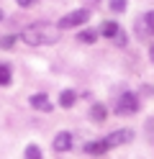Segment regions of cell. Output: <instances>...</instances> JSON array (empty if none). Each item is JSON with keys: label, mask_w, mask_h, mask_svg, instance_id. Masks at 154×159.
I'll return each mask as SVG.
<instances>
[{"label": "cell", "mask_w": 154, "mask_h": 159, "mask_svg": "<svg viewBox=\"0 0 154 159\" xmlns=\"http://www.w3.org/2000/svg\"><path fill=\"white\" fill-rule=\"evenodd\" d=\"M59 26H46V23H36V26H28L21 39L28 44V46H46V44H57L59 41Z\"/></svg>", "instance_id": "1"}, {"label": "cell", "mask_w": 154, "mask_h": 159, "mask_svg": "<svg viewBox=\"0 0 154 159\" xmlns=\"http://www.w3.org/2000/svg\"><path fill=\"white\" fill-rule=\"evenodd\" d=\"M87 21H90V11H87V8H77V11L62 16L57 26L59 28H75V26H82V23H87Z\"/></svg>", "instance_id": "2"}, {"label": "cell", "mask_w": 154, "mask_h": 159, "mask_svg": "<svg viewBox=\"0 0 154 159\" xmlns=\"http://www.w3.org/2000/svg\"><path fill=\"white\" fill-rule=\"evenodd\" d=\"M136 111H139V98L133 93H123L116 103V113L118 116H133Z\"/></svg>", "instance_id": "3"}, {"label": "cell", "mask_w": 154, "mask_h": 159, "mask_svg": "<svg viewBox=\"0 0 154 159\" xmlns=\"http://www.w3.org/2000/svg\"><path fill=\"white\" fill-rule=\"evenodd\" d=\"M105 139H108L110 149H113V146H123V144L133 141V131H131V128H121V131H113V134H108Z\"/></svg>", "instance_id": "4"}, {"label": "cell", "mask_w": 154, "mask_h": 159, "mask_svg": "<svg viewBox=\"0 0 154 159\" xmlns=\"http://www.w3.org/2000/svg\"><path fill=\"white\" fill-rule=\"evenodd\" d=\"M108 149H110L108 139H98V141H90V144H85V154H90V157H100V154H105Z\"/></svg>", "instance_id": "5"}, {"label": "cell", "mask_w": 154, "mask_h": 159, "mask_svg": "<svg viewBox=\"0 0 154 159\" xmlns=\"http://www.w3.org/2000/svg\"><path fill=\"white\" fill-rule=\"evenodd\" d=\"M31 108H36V111H41V113H49L51 111V100H49V95H44V93H36V95H31Z\"/></svg>", "instance_id": "6"}, {"label": "cell", "mask_w": 154, "mask_h": 159, "mask_svg": "<svg viewBox=\"0 0 154 159\" xmlns=\"http://www.w3.org/2000/svg\"><path fill=\"white\" fill-rule=\"evenodd\" d=\"M51 144H54L57 152H69V149H72V134L69 131H59Z\"/></svg>", "instance_id": "7"}, {"label": "cell", "mask_w": 154, "mask_h": 159, "mask_svg": "<svg viewBox=\"0 0 154 159\" xmlns=\"http://www.w3.org/2000/svg\"><path fill=\"white\" fill-rule=\"evenodd\" d=\"M100 34L105 36V39H116V36L121 34V26H118L116 21H105V23L100 26Z\"/></svg>", "instance_id": "8"}, {"label": "cell", "mask_w": 154, "mask_h": 159, "mask_svg": "<svg viewBox=\"0 0 154 159\" xmlns=\"http://www.w3.org/2000/svg\"><path fill=\"white\" fill-rule=\"evenodd\" d=\"M139 34H154V11L144 16V21L139 23Z\"/></svg>", "instance_id": "9"}, {"label": "cell", "mask_w": 154, "mask_h": 159, "mask_svg": "<svg viewBox=\"0 0 154 159\" xmlns=\"http://www.w3.org/2000/svg\"><path fill=\"white\" fill-rule=\"evenodd\" d=\"M75 100H77V95L72 93V90H64V93L59 95V105H62V108H72V105H75Z\"/></svg>", "instance_id": "10"}, {"label": "cell", "mask_w": 154, "mask_h": 159, "mask_svg": "<svg viewBox=\"0 0 154 159\" xmlns=\"http://www.w3.org/2000/svg\"><path fill=\"white\" fill-rule=\"evenodd\" d=\"M105 116H108V111H105L100 103L92 105V111H90V118H92V121H105Z\"/></svg>", "instance_id": "11"}, {"label": "cell", "mask_w": 154, "mask_h": 159, "mask_svg": "<svg viewBox=\"0 0 154 159\" xmlns=\"http://www.w3.org/2000/svg\"><path fill=\"white\" fill-rule=\"evenodd\" d=\"M23 159H44V157H41V152H39V146H36V144H28Z\"/></svg>", "instance_id": "12"}, {"label": "cell", "mask_w": 154, "mask_h": 159, "mask_svg": "<svg viewBox=\"0 0 154 159\" xmlns=\"http://www.w3.org/2000/svg\"><path fill=\"white\" fill-rule=\"evenodd\" d=\"M10 67L8 64H0V85H10Z\"/></svg>", "instance_id": "13"}, {"label": "cell", "mask_w": 154, "mask_h": 159, "mask_svg": "<svg viewBox=\"0 0 154 159\" xmlns=\"http://www.w3.org/2000/svg\"><path fill=\"white\" fill-rule=\"evenodd\" d=\"M95 39H98V34H95V31H80L77 41H82V44H92Z\"/></svg>", "instance_id": "14"}, {"label": "cell", "mask_w": 154, "mask_h": 159, "mask_svg": "<svg viewBox=\"0 0 154 159\" xmlns=\"http://www.w3.org/2000/svg\"><path fill=\"white\" fill-rule=\"evenodd\" d=\"M16 39L18 36H13V34H8V36H0V49H10L16 44Z\"/></svg>", "instance_id": "15"}, {"label": "cell", "mask_w": 154, "mask_h": 159, "mask_svg": "<svg viewBox=\"0 0 154 159\" xmlns=\"http://www.w3.org/2000/svg\"><path fill=\"white\" fill-rule=\"evenodd\" d=\"M110 11L113 13H123L126 11V0H110Z\"/></svg>", "instance_id": "16"}, {"label": "cell", "mask_w": 154, "mask_h": 159, "mask_svg": "<svg viewBox=\"0 0 154 159\" xmlns=\"http://www.w3.org/2000/svg\"><path fill=\"white\" fill-rule=\"evenodd\" d=\"M147 139H149V141H154V118H149V121H147Z\"/></svg>", "instance_id": "17"}, {"label": "cell", "mask_w": 154, "mask_h": 159, "mask_svg": "<svg viewBox=\"0 0 154 159\" xmlns=\"http://www.w3.org/2000/svg\"><path fill=\"white\" fill-rule=\"evenodd\" d=\"M16 3H18L21 8H31V5H34V3H36V0H16Z\"/></svg>", "instance_id": "18"}, {"label": "cell", "mask_w": 154, "mask_h": 159, "mask_svg": "<svg viewBox=\"0 0 154 159\" xmlns=\"http://www.w3.org/2000/svg\"><path fill=\"white\" fill-rule=\"evenodd\" d=\"M152 62H154V46H152Z\"/></svg>", "instance_id": "19"}, {"label": "cell", "mask_w": 154, "mask_h": 159, "mask_svg": "<svg viewBox=\"0 0 154 159\" xmlns=\"http://www.w3.org/2000/svg\"><path fill=\"white\" fill-rule=\"evenodd\" d=\"M0 21H3V11H0Z\"/></svg>", "instance_id": "20"}]
</instances>
